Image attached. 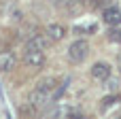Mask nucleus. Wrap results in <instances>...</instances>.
<instances>
[{
  "label": "nucleus",
  "instance_id": "obj_1",
  "mask_svg": "<svg viewBox=\"0 0 121 119\" xmlns=\"http://www.w3.org/2000/svg\"><path fill=\"white\" fill-rule=\"evenodd\" d=\"M55 87H57V81H55L53 77L43 79V81L32 89V94H30V104L36 106V109H43L47 102L53 100V92H55Z\"/></svg>",
  "mask_w": 121,
  "mask_h": 119
},
{
  "label": "nucleus",
  "instance_id": "obj_2",
  "mask_svg": "<svg viewBox=\"0 0 121 119\" xmlns=\"http://www.w3.org/2000/svg\"><path fill=\"white\" fill-rule=\"evenodd\" d=\"M66 55H68V60H70L72 64H81V62H85L87 55H89V43H87L85 38H77L74 43H70Z\"/></svg>",
  "mask_w": 121,
  "mask_h": 119
},
{
  "label": "nucleus",
  "instance_id": "obj_3",
  "mask_svg": "<svg viewBox=\"0 0 121 119\" xmlns=\"http://www.w3.org/2000/svg\"><path fill=\"white\" fill-rule=\"evenodd\" d=\"M51 119H83L77 115V106L68 104V102H57L55 109L51 111Z\"/></svg>",
  "mask_w": 121,
  "mask_h": 119
},
{
  "label": "nucleus",
  "instance_id": "obj_4",
  "mask_svg": "<svg viewBox=\"0 0 121 119\" xmlns=\"http://www.w3.org/2000/svg\"><path fill=\"white\" fill-rule=\"evenodd\" d=\"M49 43L51 40L47 34H34V36H30V40H26L23 51H47Z\"/></svg>",
  "mask_w": 121,
  "mask_h": 119
},
{
  "label": "nucleus",
  "instance_id": "obj_5",
  "mask_svg": "<svg viewBox=\"0 0 121 119\" xmlns=\"http://www.w3.org/2000/svg\"><path fill=\"white\" fill-rule=\"evenodd\" d=\"M89 72H91V77H94L96 81H108L113 68H111L108 62H94L91 68H89Z\"/></svg>",
  "mask_w": 121,
  "mask_h": 119
},
{
  "label": "nucleus",
  "instance_id": "obj_6",
  "mask_svg": "<svg viewBox=\"0 0 121 119\" xmlns=\"http://www.w3.org/2000/svg\"><path fill=\"white\" fill-rule=\"evenodd\" d=\"M102 21H104L106 26H117V23H121V9L115 6V4L106 6V9L102 11Z\"/></svg>",
  "mask_w": 121,
  "mask_h": 119
},
{
  "label": "nucleus",
  "instance_id": "obj_7",
  "mask_svg": "<svg viewBox=\"0 0 121 119\" xmlns=\"http://www.w3.org/2000/svg\"><path fill=\"white\" fill-rule=\"evenodd\" d=\"M15 64H17V55H15V51H11V49H2V51H0V70H2V72H9V70L15 68Z\"/></svg>",
  "mask_w": 121,
  "mask_h": 119
},
{
  "label": "nucleus",
  "instance_id": "obj_8",
  "mask_svg": "<svg viewBox=\"0 0 121 119\" xmlns=\"http://www.w3.org/2000/svg\"><path fill=\"white\" fill-rule=\"evenodd\" d=\"M23 62L30 68H40L45 64V51H23Z\"/></svg>",
  "mask_w": 121,
  "mask_h": 119
},
{
  "label": "nucleus",
  "instance_id": "obj_9",
  "mask_svg": "<svg viewBox=\"0 0 121 119\" xmlns=\"http://www.w3.org/2000/svg\"><path fill=\"white\" fill-rule=\"evenodd\" d=\"M66 32H68V30H66V26H62V23H49V26H47V36H49L51 43L64 40Z\"/></svg>",
  "mask_w": 121,
  "mask_h": 119
},
{
  "label": "nucleus",
  "instance_id": "obj_10",
  "mask_svg": "<svg viewBox=\"0 0 121 119\" xmlns=\"http://www.w3.org/2000/svg\"><path fill=\"white\" fill-rule=\"evenodd\" d=\"M121 98L117 94H111V96H106V98H102V102H100V111L102 113H106L108 109H113V106H119Z\"/></svg>",
  "mask_w": 121,
  "mask_h": 119
},
{
  "label": "nucleus",
  "instance_id": "obj_11",
  "mask_svg": "<svg viewBox=\"0 0 121 119\" xmlns=\"http://www.w3.org/2000/svg\"><path fill=\"white\" fill-rule=\"evenodd\" d=\"M72 30H74V34H94L98 30V26L96 23H77Z\"/></svg>",
  "mask_w": 121,
  "mask_h": 119
},
{
  "label": "nucleus",
  "instance_id": "obj_12",
  "mask_svg": "<svg viewBox=\"0 0 121 119\" xmlns=\"http://www.w3.org/2000/svg\"><path fill=\"white\" fill-rule=\"evenodd\" d=\"M68 83H70V79H64L62 83H57V87H55V92H53V100H51V102H57V100L64 96V92L68 89Z\"/></svg>",
  "mask_w": 121,
  "mask_h": 119
},
{
  "label": "nucleus",
  "instance_id": "obj_13",
  "mask_svg": "<svg viewBox=\"0 0 121 119\" xmlns=\"http://www.w3.org/2000/svg\"><path fill=\"white\" fill-rule=\"evenodd\" d=\"M104 83H106V85H104V87H106V92H111V94H117V92H119V79H113V77H111V79H108V81H104Z\"/></svg>",
  "mask_w": 121,
  "mask_h": 119
},
{
  "label": "nucleus",
  "instance_id": "obj_14",
  "mask_svg": "<svg viewBox=\"0 0 121 119\" xmlns=\"http://www.w3.org/2000/svg\"><path fill=\"white\" fill-rule=\"evenodd\" d=\"M108 38H111L113 43H121V28H113V30L108 32Z\"/></svg>",
  "mask_w": 121,
  "mask_h": 119
},
{
  "label": "nucleus",
  "instance_id": "obj_15",
  "mask_svg": "<svg viewBox=\"0 0 121 119\" xmlns=\"http://www.w3.org/2000/svg\"><path fill=\"white\" fill-rule=\"evenodd\" d=\"M91 4L94 6H104V4H108V0H91Z\"/></svg>",
  "mask_w": 121,
  "mask_h": 119
},
{
  "label": "nucleus",
  "instance_id": "obj_16",
  "mask_svg": "<svg viewBox=\"0 0 121 119\" xmlns=\"http://www.w3.org/2000/svg\"><path fill=\"white\" fill-rule=\"evenodd\" d=\"M117 68H119V72H121V53L117 55Z\"/></svg>",
  "mask_w": 121,
  "mask_h": 119
},
{
  "label": "nucleus",
  "instance_id": "obj_17",
  "mask_svg": "<svg viewBox=\"0 0 121 119\" xmlns=\"http://www.w3.org/2000/svg\"><path fill=\"white\" fill-rule=\"evenodd\" d=\"M119 119H121V117H119Z\"/></svg>",
  "mask_w": 121,
  "mask_h": 119
}]
</instances>
